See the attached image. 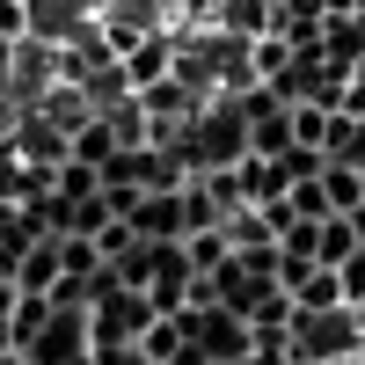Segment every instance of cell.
I'll return each mask as SVG.
<instances>
[{"label":"cell","instance_id":"cell-1","mask_svg":"<svg viewBox=\"0 0 365 365\" xmlns=\"http://www.w3.org/2000/svg\"><path fill=\"white\" fill-rule=\"evenodd\" d=\"M285 358H314V365H351L358 358V322L351 307H322V314H299L285 322Z\"/></svg>","mask_w":365,"mask_h":365},{"label":"cell","instance_id":"cell-10","mask_svg":"<svg viewBox=\"0 0 365 365\" xmlns=\"http://www.w3.org/2000/svg\"><path fill=\"white\" fill-rule=\"evenodd\" d=\"M182 256H190V270H197V278H212V270H220L234 249H227V234L212 227V234H182Z\"/></svg>","mask_w":365,"mask_h":365},{"label":"cell","instance_id":"cell-5","mask_svg":"<svg viewBox=\"0 0 365 365\" xmlns=\"http://www.w3.org/2000/svg\"><path fill=\"white\" fill-rule=\"evenodd\" d=\"M8 285H15V292H51V285H58V241H51V234L8 270Z\"/></svg>","mask_w":365,"mask_h":365},{"label":"cell","instance_id":"cell-14","mask_svg":"<svg viewBox=\"0 0 365 365\" xmlns=\"http://www.w3.org/2000/svg\"><path fill=\"white\" fill-rule=\"evenodd\" d=\"M8 307H15V285L0 278V329H8Z\"/></svg>","mask_w":365,"mask_h":365},{"label":"cell","instance_id":"cell-11","mask_svg":"<svg viewBox=\"0 0 365 365\" xmlns=\"http://www.w3.org/2000/svg\"><path fill=\"white\" fill-rule=\"evenodd\" d=\"M336 292H344V307H358V299H365V249H351V256L336 263Z\"/></svg>","mask_w":365,"mask_h":365},{"label":"cell","instance_id":"cell-12","mask_svg":"<svg viewBox=\"0 0 365 365\" xmlns=\"http://www.w3.org/2000/svg\"><path fill=\"white\" fill-rule=\"evenodd\" d=\"M22 29H29V8L22 0H0V37H22Z\"/></svg>","mask_w":365,"mask_h":365},{"label":"cell","instance_id":"cell-6","mask_svg":"<svg viewBox=\"0 0 365 365\" xmlns=\"http://www.w3.org/2000/svg\"><path fill=\"white\" fill-rule=\"evenodd\" d=\"M285 299H292L299 314H322V307H344V292H336V270H322V263H314V270H307V278H299V285H292Z\"/></svg>","mask_w":365,"mask_h":365},{"label":"cell","instance_id":"cell-4","mask_svg":"<svg viewBox=\"0 0 365 365\" xmlns=\"http://www.w3.org/2000/svg\"><path fill=\"white\" fill-rule=\"evenodd\" d=\"M44 322H51V299H44V292H15V307H8V329H0V351H29Z\"/></svg>","mask_w":365,"mask_h":365},{"label":"cell","instance_id":"cell-8","mask_svg":"<svg viewBox=\"0 0 365 365\" xmlns=\"http://www.w3.org/2000/svg\"><path fill=\"white\" fill-rule=\"evenodd\" d=\"M351 249H358V241H351V227H344V212H329V220L314 227V263H322V270H336Z\"/></svg>","mask_w":365,"mask_h":365},{"label":"cell","instance_id":"cell-13","mask_svg":"<svg viewBox=\"0 0 365 365\" xmlns=\"http://www.w3.org/2000/svg\"><path fill=\"white\" fill-rule=\"evenodd\" d=\"M344 227H351V241H358V249H365V197H358V205L344 212Z\"/></svg>","mask_w":365,"mask_h":365},{"label":"cell","instance_id":"cell-7","mask_svg":"<svg viewBox=\"0 0 365 365\" xmlns=\"http://www.w3.org/2000/svg\"><path fill=\"white\" fill-rule=\"evenodd\" d=\"M51 241H58V278H96L103 270V249L88 234H51Z\"/></svg>","mask_w":365,"mask_h":365},{"label":"cell","instance_id":"cell-15","mask_svg":"<svg viewBox=\"0 0 365 365\" xmlns=\"http://www.w3.org/2000/svg\"><path fill=\"white\" fill-rule=\"evenodd\" d=\"M351 322H358V351H365V299H358V307H351Z\"/></svg>","mask_w":365,"mask_h":365},{"label":"cell","instance_id":"cell-2","mask_svg":"<svg viewBox=\"0 0 365 365\" xmlns=\"http://www.w3.org/2000/svg\"><path fill=\"white\" fill-rule=\"evenodd\" d=\"M29 365H96V336H88L81 307H51V322L37 329V344L22 351Z\"/></svg>","mask_w":365,"mask_h":365},{"label":"cell","instance_id":"cell-9","mask_svg":"<svg viewBox=\"0 0 365 365\" xmlns=\"http://www.w3.org/2000/svg\"><path fill=\"white\" fill-rule=\"evenodd\" d=\"M322 197H329V212H351V205L365 197L358 168H344V161H322Z\"/></svg>","mask_w":365,"mask_h":365},{"label":"cell","instance_id":"cell-3","mask_svg":"<svg viewBox=\"0 0 365 365\" xmlns=\"http://www.w3.org/2000/svg\"><path fill=\"white\" fill-rule=\"evenodd\" d=\"M125 227H132L139 241H182V205H175V190L132 197V205H125Z\"/></svg>","mask_w":365,"mask_h":365}]
</instances>
